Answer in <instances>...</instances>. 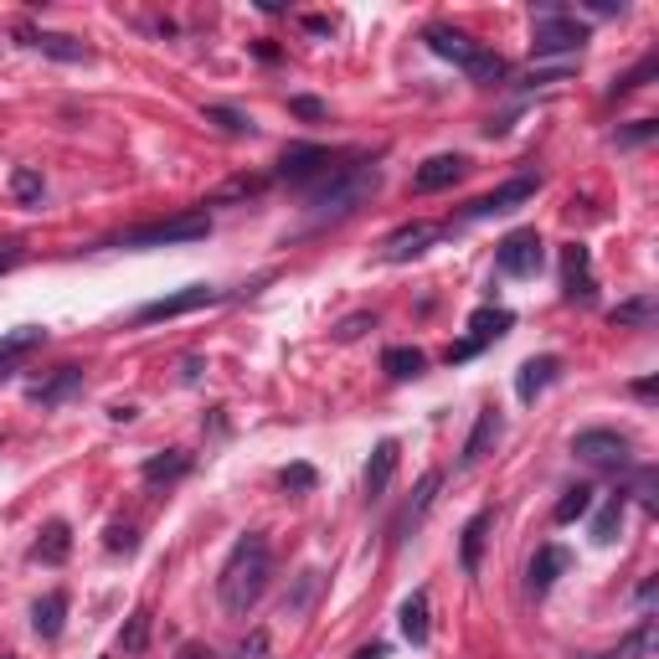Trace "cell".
Returning a JSON list of instances; mask_svg holds the SVG:
<instances>
[{
	"label": "cell",
	"mask_w": 659,
	"mask_h": 659,
	"mask_svg": "<svg viewBox=\"0 0 659 659\" xmlns=\"http://www.w3.org/2000/svg\"><path fill=\"white\" fill-rule=\"evenodd\" d=\"M268 577H274V556H268V541L257 531L238 536V547L227 551L221 562V577H217V598L232 619H248L257 608V598L268 592Z\"/></svg>",
	"instance_id": "1"
},
{
	"label": "cell",
	"mask_w": 659,
	"mask_h": 659,
	"mask_svg": "<svg viewBox=\"0 0 659 659\" xmlns=\"http://www.w3.org/2000/svg\"><path fill=\"white\" fill-rule=\"evenodd\" d=\"M376 185H382V170H376V165H340V170L310 196V221L320 227V221H340V217H350V212H361V206L376 196Z\"/></svg>",
	"instance_id": "2"
},
{
	"label": "cell",
	"mask_w": 659,
	"mask_h": 659,
	"mask_svg": "<svg viewBox=\"0 0 659 659\" xmlns=\"http://www.w3.org/2000/svg\"><path fill=\"white\" fill-rule=\"evenodd\" d=\"M212 232V217L206 212H181V217L149 221V227H134L119 238V248H170V242H202Z\"/></svg>",
	"instance_id": "3"
},
{
	"label": "cell",
	"mask_w": 659,
	"mask_h": 659,
	"mask_svg": "<svg viewBox=\"0 0 659 659\" xmlns=\"http://www.w3.org/2000/svg\"><path fill=\"white\" fill-rule=\"evenodd\" d=\"M541 263H547V242H541L536 227L511 232V238L500 242V253H494V268H500L505 278H536L541 274Z\"/></svg>",
	"instance_id": "4"
},
{
	"label": "cell",
	"mask_w": 659,
	"mask_h": 659,
	"mask_svg": "<svg viewBox=\"0 0 659 659\" xmlns=\"http://www.w3.org/2000/svg\"><path fill=\"white\" fill-rule=\"evenodd\" d=\"M572 454L583 458V464H592V469H623L634 448H628V439L613 433V428H587V433L572 439Z\"/></svg>",
	"instance_id": "5"
},
{
	"label": "cell",
	"mask_w": 659,
	"mask_h": 659,
	"mask_svg": "<svg viewBox=\"0 0 659 659\" xmlns=\"http://www.w3.org/2000/svg\"><path fill=\"white\" fill-rule=\"evenodd\" d=\"M217 299H221V289H212V284H191V289H176V293H165V299H155V304H145L134 320H140V325H160V320L191 314V310H202V304H217Z\"/></svg>",
	"instance_id": "6"
},
{
	"label": "cell",
	"mask_w": 659,
	"mask_h": 659,
	"mask_svg": "<svg viewBox=\"0 0 659 659\" xmlns=\"http://www.w3.org/2000/svg\"><path fill=\"white\" fill-rule=\"evenodd\" d=\"M583 41H587V26L562 11V16H541V21H536L531 47H536V57H551V52H577Z\"/></svg>",
	"instance_id": "7"
},
{
	"label": "cell",
	"mask_w": 659,
	"mask_h": 659,
	"mask_svg": "<svg viewBox=\"0 0 659 659\" xmlns=\"http://www.w3.org/2000/svg\"><path fill=\"white\" fill-rule=\"evenodd\" d=\"M505 330H511V314L505 310H475L469 314V340L448 350V361H469V356H479V350L490 346V340H500Z\"/></svg>",
	"instance_id": "8"
},
{
	"label": "cell",
	"mask_w": 659,
	"mask_h": 659,
	"mask_svg": "<svg viewBox=\"0 0 659 659\" xmlns=\"http://www.w3.org/2000/svg\"><path fill=\"white\" fill-rule=\"evenodd\" d=\"M433 242H439V227H433V221H407V227H397V232L382 242V257L386 263H407V257H422Z\"/></svg>",
	"instance_id": "9"
},
{
	"label": "cell",
	"mask_w": 659,
	"mask_h": 659,
	"mask_svg": "<svg viewBox=\"0 0 659 659\" xmlns=\"http://www.w3.org/2000/svg\"><path fill=\"white\" fill-rule=\"evenodd\" d=\"M531 196H536V181H531V176H515V181L494 185L490 196L469 202V217H505V212H515V206L531 202Z\"/></svg>",
	"instance_id": "10"
},
{
	"label": "cell",
	"mask_w": 659,
	"mask_h": 659,
	"mask_svg": "<svg viewBox=\"0 0 659 659\" xmlns=\"http://www.w3.org/2000/svg\"><path fill=\"white\" fill-rule=\"evenodd\" d=\"M330 160H335V149H325V145H289L278 155V176L284 181H310V176L330 170Z\"/></svg>",
	"instance_id": "11"
},
{
	"label": "cell",
	"mask_w": 659,
	"mask_h": 659,
	"mask_svg": "<svg viewBox=\"0 0 659 659\" xmlns=\"http://www.w3.org/2000/svg\"><path fill=\"white\" fill-rule=\"evenodd\" d=\"M397 458H403V443H397V439H382L376 448H371V464H367V500H382V494L392 490Z\"/></svg>",
	"instance_id": "12"
},
{
	"label": "cell",
	"mask_w": 659,
	"mask_h": 659,
	"mask_svg": "<svg viewBox=\"0 0 659 659\" xmlns=\"http://www.w3.org/2000/svg\"><path fill=\"white\" fill-rule=\"evenodd\" d=\"M556 371H562V361H556V356H531L526 367L515 371V397H520V403H536V397H541V392L556 382Z\"/></svg>",
	"instance_id": "13"
},
{
	"label": "cell",
	"mask_w": 659,
	"mask_h": 659,
	"mask_svg": "<svg viewBox=\"0 0 659 659\" xmlns=\"http://www.w3.org/2000/svg\"><path fill=\"white\" fill-rule=\"evenodd\" d=\"M567 567H572V551L541 547V551L531 556V567H526V587H531L536 598H541V592H551V583H556V577H562Z\"/></svg>",
	"instance_id": "14"
},
{
	"label": "cell",
	"mask_w": 659,
	"mask_h": 659,
	"mask_svg": "<svg viewBox=\"0 0 659 659\" xmlns=\"http://www.w3.org/2000/svg\"><path fill=\"white\" fill-rule=\"evenodd\" d=\"M562 289H567V299H592V253L583 242H572L562 253Z\"/></svg>",
	"instance_id": "15"
},
{
	"label": "cell",
	"mask_w": 659,
	"mask_h": 659,
	"mask_svg": "<svg viewBox=\"0 0 659 659\" xmlns=\"http://www.w3.org/2000/svg\"><path fill=\"white\" fill-rule=\"evenodd\" d=\"M464 170H469L464 155H433V160H422L418 170H412V185H418V191H443V185H454Z\"/></svg>",
	"instance_id": "16"
},
{
	"label": "cell",
	"mask_w": 659,
	"mask_h": 659,
	"mask_svg": "<svg viewBox=\"0 0 659 659\" xmlns=\"http://www.w3.org/2000/svg\"><path fill=\"white\" fill-rule=\"evenodd\" d=\"M41 340H47V330L41 325H21V330H11V335H0V376H11Z\"/></svg>",
	"instance_id": "17"
},
{
	"label": "cell",
	"mask_w": 659,
	"mask_h": 659,
	"mask_svg": "<svg viewBox=\"0 0 659 659\" xmlns=\"http://www.w3.org/2000/svg\"><path fill=\"white\" fill-rule=\"evenodd\" d=\"M428 52H439V57H448V62H458V68H469L479 57V41H469L464 32H454V26H428Z\"/></svg>",
	"instance_id": "18"
},
{
	"label": "cell",
	"mask_w": 659,
	"mask_h": 659,
	"mask_svg": "<svg viewBox=\"0 0 659 659\" xmlns=\"http://www.w3.org/2000/svg\"><path fill=\"white\" fill-rule=\"evenodd\" d=\"M500 428H505V422H500V407H484L479 422H475V433H469V443H464V454H458V464H464V469L479 464V458L490 454V443L500 439Z\"/></svg>",
	"instance_id": "19"
},
{
	"label": "cell",
	"mask_w": 659,
	"mask_h": 659,
	"mask_svg": "<svg viewBox=\"0 0 659 659\" xmlns=\"http://www.w3.org/2000/svg\"><path fill=\"white\" fill-rule=\"evenodd\" d=\"M73 392H83V371L62 367V371H52L41 386H32V403H37V407H57V403H68Z\"/></svg>",
	"instance_id": "20"
},
{
	"label": "cell",
	"mask_w": 659,
	"mask_h": 659,
	"mask_svg": "<svg viewBox=\"0 0 659 659\" xmlns=\"http://www.w3.org/2000/svg\"><path fill=\"white\" fill-rule=\"evenodd\" d=\"M439 484H443V475L439 469H433V475H422L418 479V490H412V500H407V511L397 515V536H407L412 531V526H418L422 515L433 511V500H439Z\"/></svg>",
	"instance_id": "21"
},
{
	"label": "cell",
	"mask_w": 659,
	"mask_h": 659,
	"mask_svg": "<svg viewBox=\"0 0 659 659\" xmlns=\"http://www.w3.org/2000/svg\"><path fill=\"white\" fill-rule=\"evenodd\" d=\"M140 475H145V484H176V479L191 475V454H185V448H165V454L145 458Z\"/></svg>",
	"instance_id": "22"
},
{
	"label": "cell",
	"mask_w": 659,
	"mask_h": 659,
	"mask_svg": "<svg viewBox=\"0 0 659 659\" xmlns=\"http://www.w3.org/2000/svg\"><path fill=\"white\" fill-rule=\"evenodd\" d=\"M655 314H659V299L655 293H634V299H623V304H613V325L619 330H649L655 325Z\"/></svg>",
	"instance_id": "23"
},
{
	"label": "cell",
	"mask_w": 659,
	"mask_h": 659,
	"mask_svg": "<svg viewBox=\"0 0 659 659\" xmlns=\"http://www.w3.org/2000/svg\"><path fill=\"white\" fill-rule=\"evenodd\" d=\"M623 511H628V494H608L603 500V511L592 515V541H598V547H613V541H619V531H623Z\"/></svg>",
	"instance_id": "24"
},
{
	"label": "cell",
	"mask_w": 659,
	"mask_h": 659,
	"mask_svg": "<svg viewBox=\"0 0 659 659\" xmlns=\"http://www.w3.org/2000/svg\"><path fill=\"white\" fill-rule=\"evenodd\" d=\"M62 623H68V592H47V598L32 608V628H37L41 639H57Z\"/></svg>",
	"instance_id": "25"
},
{
	"label": "cell",
	"mask_w": 659,
	"mask_h": 659,
	"mask_svg": "<svg viewBox=\"0 0 659 659\" xmlns=\"http://www.w3.org/2000/svg\"><path fill=\"white\" fill-rule=\"evenodd\" d=\"M490 511H479L469 526H464V541H458V562H464V572H479V556H484V536H490Z\"/></svg>",
	"instance_id": "26"
},
{
	"label": "cell",
	"mask_w": 659,
	"mask_h": 659,
	"mask_svg": "<svg viewBox=\"0 0 659 659\" xmlns=\"http://www.w3.org/2000/svg\"><path fill=\"white\" fill-rule=\"evenodd\" d=\"M26 41H32L37 52L57 57V62H88V47L73 37H62V32H37V37H26Z\"/></svg>",
	"instance_id": "27"
},
{
	"label": "cell",
	"mask_w": 659,
	"mask_h": 659,
	"mask_svg": "<svg viewBox=\"0 0 659 659\" xmlns=\"http://www.w3.org/2000/svg\"><path fill=\"white\" fill-rule=\"evenodd\" d=\"M659 644V623L655 619H639V628L628 634V639H619V649H613V659H649Z\"/></svg>",
	"instance_id": "28"
},
{
	"label": "cell",
	"mask_w": 659,
	"mask_h": 659,
	"mask_svg": "<svg viewBox=\"0 0 659 659\" xmlns=\"http://www.w3.org/2000/svg\"><path fill=\"white\" fill-rule=\"evenodd\" d=\"M422 350L418 346H386V356H382V371L386 376H397V382H407V376H422Z\"/></svg>",
	"instance_id": "29"
},
{
	"label": "cell",
	"mask_w": 659,
	"mask_h": 659,
	"mask_svg": "<svg viewBox=\"0 0 659 659\" xmlns=\"http://www.w3.org/2000/svg\"><path fill=\"white\" fill-rule=\"evenodd\" d=\"M314 598H320V572H299V583H293V592L284 598V619H304L314 608Z\"/></svg>",
	"instance_id": "30"
},
{
	"label": "cell",
	"mask_w": 659,
	"mask_h": 659,
	"mask_svg": "<svg viewBox=\"0 0 659 659\" xmlns=\"http://www.w3.org/2000/svg\"><path fill=\"white\" fill-rule=\"evenodd\" d=\"M403 634H407V644H428V592H412L403 603Z\"/></svg>",
	"instance_id": "31"
},
{
	"label": "cell",
	"mask_w": 659,
	"mask_h": 659,
	"mask_svg": "<svg viewBox=\"0 0 659 659\" xmlns=\"http://www.w3.org/2000/svg\"><path fill=\"white\" fill-rule=\"evenodd\" d=\"M68 547H73V541H68V526H62V520H52V526L41 531V541H37V551H32V556H37V562H47V567H57V562H68Z\"/></svg>",
	"instance_id": "32"
},
{
	"label": "cell",
	"mask_w": 659,
	"mask_h": 659,
	"mask_svg": "<svg viewBox=\"0 0 659 659\" xmlns=\"http://www.w3.org/2000/svg\"><path fill=\"white\" fill-rule=\"evenodd\" d=\"M263 176H232V181L227 185H217V191H212V206H227V202H253L257 191H263Z\"/></svg>",
	"instance_id": "33"
},
{
	"label": "cell",
	"mask_w": 659,
	"mask_h": 659,
	"mask_svg": "<svg viewBox=\"0 0 659 659\" xmlns=\"http://www.w3.org/2000/svg\"><path fill=\"white\" fill-rule=\"evenodd\" d=\"M592 511V490H587V484H572L567 494H562V500H556V526H572V520H583V515Z\"/></svg>",
	"instance_id": "34"
},
{
	"label": "cell",
	"mask_w": 659,
	"mask_h": 659,
	"mask_svg": "<svg viewBox=\"0 0 659 659\" xmlns=\"http://www.w3.org/2000/svg\"><path fill=\"white\" fill-rule=\"evenodd\" d=\"M206 124H217L221 134H253V119L238 109H227V104H206Z\"/></svg>",
	"instance_id": "35"
},
{
	"label": "cell",
	"mask_w": 659,
	"mask_h": 659,
	"mask_svg": "<svg viewBox=\"0 0 659 659\" xmlns=\"http://www.w3.org/2000/svg\"><path fill=\"white\" fill-rule=\"evenodd\" d=\"M464 73L475 77V83H500V77H505V57H500V52H484V47H479V57L469 62V68H464Z\"/></svg>",
	"instance_id": "36"
},
{
	"label": "cell",
	"mask_w": 659,
	"mask_h": 659,
	"mask_svg": "<svg viewBox=\"0 0 659 659\" xmlns=\"http://www.w3.org/2000/svg\"><path fill=\"white\" fill-rule=\"evenodd\" d=\"M11 191H16V202H41V176L37 170H32V165H21L16 176H11Z\"/></svg>",
	"instance_id": "37"
},
{
	"label": "cell",
	"mask_w": 659,
	"mask_h": 659,
	"mask_svg": "<svg viewBox=\"0 0 659 659\" xmlns=\"http://www.w3.org/2000/svg\"><path fill=\"white\" fill-rule=\"evenodd\" d=\"M119 644H124V655H140V649L149 644V613H134V619H129V628L119 634Z\"/></svg>",
	"instance_id": "38"
},
{
	"label": "cell",
	"mask_w": 659,
	"mask_h": 659,
	"mask_svg": "<svg viewBox=\"0 0 659 659\" xmlns=\"http://www.w3.org/2000/svg\"><path fill=\"white\" fill-rule=\"evenodd\" d=\"M278 484H284L289 494H310L314 490V469L310 464H289V469L278 475Z\"/></svg>",
	"instance_id": "39"
},
{
	"label": "cell",
	"mask_w": 659,
	"mask_h": 659,
	"mask_svg": "<svg viewBox=\"0 0 659 659\" xmlns=\"http://www.w3.org/2000/svg\"><path fill=\"white\" fill-rule=\"evenodd\" d=\"M232 659H268V634H263V628H253V634L238 644V655H232Z\"/></svg>",
	"instance_id": "40"
},
{
	"label": "cell",
	"mask_w": 659,
	"mask_h": 659,
	"mask_svg": "<svg viewBox=\"0 0 659 659\" xmlns=\"http://www.w3.org/2000/svg\"><path fill=\"white\" fill-rule=\"evenodd\" d=\"M371 325H376V320H371V314H350L346 325L335 330V340H356V335H361V330H371Z\"/></svg>",
	"instance_id": "41"
},
{
	"label": "cell",
	"mask_w": 659,
	"mask_h": 659,
	"mask_svg": "<svg viewBox=\"0 0 659 659\" xmlns=\"http://www.w3.org/2000/svg\"><path fill=\"white\" fill-rule=\"evenodd\" d=\"M134 547H140V536L129 526H109V551H134Z\"/></svg>",
	"instance_id": "42"
},
{
	"label": "cell",
	"mask_w": 659,
	"mask_h": 659,
	"mask_svg": "<svg viewBox=\"0 0 659 659\" xmlns=\"http://www.w3.org/2000/svg\"><path fill=\"white\" fill-rule=\"evenodd\" d=\"M289 109H293V113H304V119H320V113H325V104H320V98H293Z\"/></svg>",
	"instance_id": "43"
},
{
	"label": "cell",
	"mask_w": 659,
	"mask_h": 659,
	"mask_svg": "<svg viewBox=\"0 0 659 659\" xmlns=\"http://www.w3.org/2000/svg\"><path fill=\"white\" fill-rule=\"evenodd\" d=\"M649 134H655V124H649V119H639V124L628 129V134H619L623 145H639V140H649Z\"/></svg>",
	"instance_id": "44"
},
{
	"label": "cell",
	"mask_w": 659,
	"mask_h": 659,
	"mask_svg": "<svg viewBox=\"0 0 659 659\" xmlns=\"http://www.w3.org/2000/svg\"><path fill=\"white\" fill-rule=\"evenodd\" d=\"M634 494H639L644 505H655V469H644V475H639V490H634Z\"/></svg>",
	"instance_id": "45"
},
{
	"label": "cell",
	"mask_w": 659,
	"mask_h": 659,
	"mask_svg": "<svg viewBox=\"0 0 659 659\" xmlns=\"http://www.w3.org/2000/svg\"><path fill=\"white\" fill-rule=\"evenodd\" d=\"M176 659H212V649H206V644H185Z\"/></svg>",
	"instance_id": "46"
},
{
	"label": "cell",
	"mask_w": 659,
	"mask_h": 659,
	"mask_svg": "<svg viewBox=\"0 0 659 659\" xmlns=\"http://www.w3.org/2000/svg\"><path fill=\"white\" fill-rule=\"evenodd\" d=\"M634 397H644V403H655V376H644V382H634Z\"/></svg>",
	"instance_id": "47"
},
{
	"label": "cell",
	"mask_w": 659,
	"mask_h": 659,
	"mask_svg": "<svg viewBox=\"0 0 659 659\" xmlns=\"http://www.w3.org/2000/svg\"><path fill=\"white\" fill-rule=\"evenodd\" d=\"M356 659H386V644H367V649H356Z\"/></svg>",
	"instance_id": "48"
},
{
	"label": "cell",
	"mask_w": 659,
	"mask_h": 659,
	"mask_svg": "<svg viewBox=\"0 0 659 659\" xmlns=\"http://www.w3.org/2000/svg\"><path fill=\"white\" fill-rule=\"evenodd\" d=\"M11 263H16V257H0V274H5V268H11Z\"/></svg>",
	"instance_id": "49"
},
{
	"label": "cell",
	"mask_w": 659,
	"mask_h": 659,
	"mask_svg": "<svg viewBox=\"0 0 659 659\" xmlns=\"http://www.w3.org/2000/svg\"><path fill=\"white\" fill-rule=\"evenodd\" d=\"M0 659H11V655H0Z\"/></svg>",
	"instance_id": "50"
}]
</instances>
